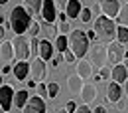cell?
Returning <instances> with one entry per match:
<instances>
[{
  "label": "cell",
  "mask_w": 128,
  "mask_h": 113,
  "mask_svg": "<svg viewBox=\"0 0 128 113\" xmlns=\"http://www.w3.org/2000/svg\"><path fill=\"white\" fill-rule=\"evenodd\" d=\"M93 30L96 32L98 40L102 42H114L116 40V32H118V24L112 20V18H106V16H96L95 18V24H93Z\"/></svg>",
  "instance_id": "6da1fadb"
},
{
  "label": "cell",
  "mask_w": 128,
  "mask_h": 113,
  "mask_svg": "<svg viewBox=\"0 0 128 113\" xmlns=\"http://www.w3.org/2000/svg\"><path fill=\"white\" fill-rule=\"evenodd\" d=\"M30 24H32V16L28 14V10L24 6L12 8V12H10V28L14 30L16 36H24L28 32Z\"/></svg>",
  "instance_id": "7a4b0ae2"
},
{
  "label": "cell",
  "mask_w": 128,
  "mask_h": 113,
  "mask_svg": "<svg viewBox=\"0 0 128 113\" xmlns=\"http://www.w3.org/2000/svg\"><path fill=\"white\" fill-rule=\"evenodd\" d=\"M67 38H69V50L75 54V58L77 60H85V56L89 54V38H87V32L73 30Z\"/></svg>",
  "instance_id": "3957f363"
},
{
  "label": "cell",
  "mask_w": 128,
  "mask_h": 113,
  "mask_svg": "<svg viewBox=\"0 0 128 113\" xmlns=\"http://www.w3.org/2000/svg\"><path fill=\"white\" fill-rule=\"evenodd\" d=\"M12 46H14V58H16V62H28V58L32 56L30 40L26 36H14Z\"/></svg>",
  "instance_id": "277c9868"
},
{
  "label": "cell",
  "mask_w": 128,
  "mask_h": 113,
  "mask_svg": "<svg viewBox=\"0 0 128 113\" xmlns=\"http://www.w3.org/2000/svg\"><path fill=\"white\" fill-rule=\"evenodd\" d=\"M106 54H108V62L112 65H118L122 64V60L126 58V50H124V44H120V42H110L108 46H106Z\"/></svg>",
  "instance_id": "5b68a950"
},
{
  "label": "cell",
  "mask_w": 128,
  "mask_h": 113,
  "mask_svg": "<svg viewBox=\"0 0 128 113\" xmlns=\"http://www.w3.org/2000/svg\"><path fill=\"white\" fill-rule=\"evenodd\" d=\"M98 8H100V14L102 16L116 20L118 12H120V2L118 0H100L98 2Z\"/></svg>",
  "instance_id": "8992f818"
},
{
  "label": "cell",
  "mask_w": 128,
  "mask_h": 113,
  "mask_svg": "<svg viewBox=\"0 0 128 113\" xmlns=\"http://www.w3.org/2000/svg\"><path fill=\"white\" fill-rule=\"evenodd\" d=\"M14 89L10 87V85H2L0 87V107H2V111H10L12 107H14Z\"/></svg>",
  "instance_id": "52a82bcc"
},
{
  "label": "cell",
  "mask_w": 128,
  "mask_h": 113,
  "mask_svg": "<svg viewBox=\"0 0 128 113\" xmlns=\"http://www.w3.org/2000/svg\"><path fill=\"white\" fill-rule=\"evenodd\" d=\"M42 18L46 24H55L57 20V6H55V0H44V8H42Z\"/></svg>",
  "instance_id": "ba28073f"
},
{
  "label": "cell",
  "mask_w": 128,
  "mask_h": 113,
  "mask_svg": "<svg viewBox=\"0 0 128 113\" xmlns=\"http://www.w3.org/2000/svg\"><path fill=\"white\" fill-rule=\"evenodd\" d=\"M91 52V64L96 65L98 69H102L104 64L108 62V54H106V48H102V46H95L93 50H89Z\"/></svg>",
  "instance_id": "9c48e42d"
},
{
  "label": "cell",
  "mask_w": 128,
  "mask_h": 113,
  "mask_svg": "<svg viewBox=\"0 0 128 113\" xmlns=\"http://www.w3.org/2000/svg\"><path fill=\"white\" fill-rule=\"evenodd\" d=\"M46 78V62L42 58H34L32 62V71H30V80H34L36 83L42 81Z\"/></svg>",
  "instance_id": "30bf717a"
},
{
  "label": "cell",
  "mask_w": 128,
  "mask_h": 113,
  "mask_svg": "<svg viewBox=\"0 0 128 113\" xmlns=\"http://www.w3.org/2000/svg\"><path fill=\"white\" fill-rule=\"evenodd\" d=\"M22 113H46V101L40 95L30 97V101L26 103V107L22 109Z\"/></svg>",
  "instance_id": "8fae6325"
},
{
  "label": "cell",
  "mask_w": 128,
  "mask_h": 113,
  "mask_svg": "<svg viewBox=\"0 0 128 113\" xmlns=\"http://www.w3.org/2000/svg\"><path fill=\"white\" fill-rule=\"evenodd\" d=\"M30 71H32V64H28V62H16V64L12 65V73H14V78L18 81L28 80Z\"/></svg>",
  "instance_id": "7c38bea8"
},
{
  "label": "cell",
  "mask_w": 128,
  "mask_h": 113,
  "mask_svg": "<svg viewBox=\"0 0 128 113\" xmlns=\"http://www.w3.org/2000/svg\"><path fill=\"white\" fill-rule=\"evenodd\" d=\"M14 58V46H12V40H4L0 44V62L2 64H10Z\"/></svg>",
  "instance_id": "4fadbf2b"
},
{
  "label": "cell",
  "mask_w": 128,
  "mask_h": 113,
  "mask_svg": "<svg viewBox=\"0 0 128 113\" xmlns=\"http://www.w3.org/2000/svg\"><path fill=\"white\" fill-rule=\"evenodd\" d=\"M53 56H55V48H53V44L49 42V40H40V58L44 60V62H49V60H53Z\"/></svg>",
  "instance_id": "5bb4252c"
},
{
  "label": "cell",
  "mask_w": 128,
  "mask_h": 113,
  "mask_svg": "<svg viewBox=\"0 0 128 113\" xmlns=\"http://www.w3.org/2000/svg\"><path fill=\"white\" fill-rule=\"evenodd\" d=\"M95 97H96V87L93 85V83H85L83 89H81V101H83V105L93 103Z\"/></svg>",
  "instance_id": "9a60e30c"
},
{
  "label": "cell",
  "mask_w": 128,
  "mask_h": 113,
  "mask_svg": "<svg viewBox=\"0 0 128 113\" xmlns=\"http://www.w3.org/2000/svg\"><path fill=\"white\" fill-rule=\"evenodd\" d=\"M120 95H122L120 83L110 81V83H108V87H106V101H108V103H118V101H120Z\"/></svg>",
  "instance_id": "2e32d148"
},
{
  "label": "cell",
  "mask_w": 128,
  "mask_h": 113,
  "mask_svg": "<svg viewBox=\"0 0 128 113\" xmlns=\"http://www.w3.org/2000/svg\"><path fill=\"white\" fill-rule=\"evenodd\" d=\"M114 83H126L128 80V67L126 65H122V64H118V65H114L112 67V78H110Z\"/></svg>",
  "instance_id": "e0dca14e"
},
{
  "label": "cell",
  "mask_w": 128,
  "mask_h": 113,
  "mask_svg": "<svg viewBox=\"0 0 128 113\" xmlns=\"http://www.w3.org/2000/svg\"><path fill=\"white\" fill-rule=\"evenodd\" d=\"M77 76H81L83 80H89L93 76V64H91V60H79L77 62Z\"/></svg>",
  "instance_id": "ac0fdd59"
},
{
  "label": "cell",
  "mask_w": 128,
  "mask_h": 113,
  "mask_svg": "<svg viewBox=\"0 0 128 113\" xmlns=\"http://www.w3.org/2000/svg\"><path fill=\"white\" fill-rule=\"evenodd\" d=\"M67 83H69V89H71V93H75V95H81V89H83V78L77 76V73H73V76H69L67 78Z\"/></svg>",
  "instance_id": "d6986e66"
},
{
  "label": "cell",
  "mask_w": 128,
  "mask_h": 113,
  "mask_svg": "<svg viewBox=\"0 0 128 113\" xmlns=\"http://www.w3.org/2000/svg\"><path fill=\"white\" fill-rule=\"evenodd\" d=\"M81 10H83V6H81L79 0H69V4H67V10H65V14L69 20H75V18H79Z\"/></svg>",
  "instance_id": "ffe728a7"
},
{
  "label": "cell",
  "mask_w": 128,
  "mask_h": 113,
  "mask_svg": "<svg viewBox=\"0 0 128 113\" xmlns=\"http://www.w3.org/2000/svg\"><path fill=\"white\" fill-rule=\"evenodd\" d=\"M24 4H26V10H28V14H30V16H36V14H40V16H42L44 0H24Z\"/></svg>",
  "instance_id": "44dd1931"
},
{
  "label": "cell",
  "mask_w": 128,
  "mask_h": 113,
  "mask_svg": "<svg viewBox=\"0 0 128 113\" xmlns=\"http://www.w3.org/2000/svg\"><path fill=\"white\" fill-rule=\"evenodd\" d=\"M28 101H30V93H28L26 89H20L16 95H14V107H18V109H24Z\"/></svg>",
  "instance_id": "7402d4cb"
},
{
  "label": "cell",
  "mask_w": 128,
  "mask_h": 113,
  "mask_svg": "<svg viewBox=\"0 0 128 113\" xmlns=\"http://www.w3.org/2000/svg\"><path fill=\"white\" fill-rule=\"evenodd\" d=\"M118 26H124V28H128V4H124V6H120V12H118V16H116V20H114Z\"/></svg>",
  "instance_id": "603a6c76"
},
{
  "label": "cell",
  "mask_w": 128,
  "mask_h": 113,
  "mask_svg": "<svg viewBox=\"0 0 128 113\" xmlns=\"http://www.w3.org/2000/svg\"><path fill=\"white\" fill-rule=\"evenodd\" d=\"M42 32H44V36H48L46 40L51 42V38H55V40H57L59 30H57V26H55V24H46V26H42Z\"/></svg>",
  "instance_id": "cb8c5ba5"
},
{
  "label": "cell",
  "mask_w": 128,
  "mask_h": 113,
  "mask_svg": "<svg viewBox=\"0 0 128 113\" xmlns=\"http://www.w3.org/2000/svg\"><path fill=\"white\" fill-rule=\"evenodd\" d=\"M55 50L57 52H67L69 50V38L67 36H57V40H55Z\"/></svg>",
  "instance_id": "d4e9b609"
},
{
  "label": "cell",
  "mask_w": 128,
  "mask_h": 113,
  "mask_svg": "<svg viewBox=\"0 0 128 113\" xmlns=\"http://www.w3.org/2000/svg\"><path fill=\"white\" fill-rule=\"evenodd\" d=\"M28 34H30L32 38H38V36L42 34V24H40L38 20H32V24H30V28H28Z\"/></svg>",
  "instance_id": "484cf974"
},
{
  "label": "cell",
  "mask_w": 128,
  "mask_h": 113,
  "mask_svg": "<svg viewBox=\"0 0 128 113\" xmlns=\"http://www.w3.org/2000/svg\"><path fill=\"white\" fill-rule=\"evenodd\" d=\"M57 30H59V36H69V34L73 32V30H71V24H69L67 20H61V22L57 24Z\"/></svg>",
  "instance_id": "4316f807"
},
{
  "label": "cell",
  "mask_w": 128,
  "mask_h": 113,
  "mask_svg": "<svg viewBox=\"0 0 128 113\" xmlns=\"http://www.w3.org/2000/svg\"><path fill=\"white\" fill-rule=\"evenodd\" d=\"M116 42H120V44H128V28L118 26V32H116Z\"/></svg>",
  "instance_id": "83f0119b"
},
{
  "label": "cell",
  "mask_w": 128,
  "mask_h": 113,
  "mask_svg": "<svg viewBox=\"0 0 128 113\" xmlns=\"http://www.w3.org/2000/svg\"><path fill=\"white\" fill-rule=\"evenodd\" d=\"M79 20L83 22V24H87V22H91V20H93V10L85 6V8L81 10V14H79Z\"/></svg>",
  "instance_id": "f1b7e54d"
},
{
  "label": "cell",
  "mask_w": 128,
  "mask_h": 113,
  "mask_svg": "<svg viewBox=\"0 0 128 113\" xmlns=\"http://www.w3.org/2000/svg\"><path fill=\"white\" fill-rule=\"evenodd\" d=\"M57 93H59V85H57L55 81H49V83H48V95H49V99H55Z\"/></svg>",
  "instance_id": "f546056e"
},
{
  "label": "cell",
  "mask_w": 128,
  "mask_h": 113,
  "mask_svg": "<svg viewBox=\"0 0 128 113\" xmlns=\"http://www.w3.org/2000/svg\"><path fill=\"white\" fill-rule=\"evenodd\" d=\"M30 46H32V54L40 58V40L38 38H30Z\"/></svg>",
  "instance_id": "4dcf8cb0"
},
{
  "label": "cell",
  "mask_w": 128,
  "mask_h": 113,
  "mask_svg": "<svg viewBox=\"0 0 128 113\" xmlns=\"http://www.w3.org/2000/svg\"><path fill=\"white\" fill-rule=\"evenodd\" d=\"M61 58H63L67 64H73V62H77V58H75V54L71 52V50H67V52H63L61 54Z\"/></svg>",
  "instance_id": "1f68e13d"
},
{
  "label": "cell",
  "mask_w": 128,
  "mask_h": 113,
  "mask_svg": "<svg viewBox=\"0 0 128 113\" xmlns=\"http://www.w3.org/2000/svg\"><path fill=\"white\" fill-rule=\"evenodd\" d=\"M38 93H40L42 99H44V97L49 99V95H48V85H46V83H38Z\"/></svg>",
  "instance_id": "d6a6232c"
},
{
  "label": "cell",
  "mask_w": 128,
  "mask_h": 113,
  "mask_svg": "<svg viewBox=\"0 0 128 113\" xmlns=\"http://www.w3.org/2000/svg\"><path fill=\"white\" fill-rule=\"evenodd\" d=\"M98 76H100L102 80H110V78H112V69L108 67V65H104V67L100 69V73H98Z\"/></svg>",
  "instance_id": "836d02e7"
},
{
  "label": "cell",
  "mask_w": 128,
  "mask_h": 113,
  "mask_svg": "<svg viewBox=\"0 0 128 113\" xmlns=\"http://www.w3.org/2000/svg\"><path fill=\"white\" fill-rule=\"evenodd\" d=\"M77 107H79V105H77L75 101H67V103H65V113H75Z\"/></svg>",
  "instance_id": "e575fe53"
},
{
  "label": "cell",
  "mask_w": 128,
  "mask_h": 113,
  "mask_svg": "<svg viewBox=\"0 0 128 113\" xmlns=\"http://www.w3.org/2000/svg\"><path fill=\"white\" fill-rule=\"evenodd\" d=\"M67 4H69V0H55V6H57L61 12H65V10H67Z\"/></svg>",
  "instance_id": "d590c367"
},
{
  "label": "cell",
  "mask_w": 128,
  "mask_h": 113,
  "mask_svg": "<svg viewBox=\"0 0 128 113\" xmlns=\"http://www.w3.org/2000/svg\"><path fill=\"white\" fill-rule=\"evenodd\" d=\"M87 38H89V42H96V40H98V36H96L95 30H89V32H87Z\"/></svg>",
  "instance_id": "8d00e7d4"
},
{
  "label": "cell",
  "mask_w": 128,
  "mask_h": 113,
  "mask_svg": "<svg viewBox=\"0 0 128 113\" xmlns=\"http://www.w3.org/2000/svg\"><path fill=\"white\" fill-rule=\"evenodd\" d=\"M75 113H93V109H89V105H79Z\"/></svg>",
  "instance_id": "74e56055"
},
{
  "label": "cell",
  "mask_w": 128,
  "mask_h": 113,
  "mask_svg": "<svg viewBox=\"0 0 128 113\" xmlns=\"http://www.w3.org/2000/svg\"><path fill=\"white\" fill-rule=\"evenodd\" d=\"M93 113H106V109H104V105H96L93 109Z\"/></svg>",
  "instance_id": "f35d334b"
},
{
  "label": "cell",
  "mask_w": 128,
  "mask_h": 113,
  "mask_svg": "<svg viewBox=\"0 0 128 113\" xmlns=\"http://www.w3.org/2000/svg\"><path fill=\"white\" fill-rule=\"evenodd\" d=\"M4 36H6V28H4L2 24H0V44L4 42Z\"/></svg>",
  "instance_id": "ab89813d"
},
{
  "label": "cell",
  "mask_w": 128,
  "mask_h": 113,
  "mask_svg": "<svg viewBox=\"0 0 128 113\" xmlns=\"http://www.w3.org/2000/svg\"><path fill=\"white\" fill-rule=\"evenodd\" d=\"M59 64H61V58H53L51 60V67H59Z\"/></svg>",
  "instance_id": "60d3db41"
},
{
  "label": "cell",
  "mask_w": 128,
  "mask_h": 113,
  "mask_svg": "<svg viewBox=\"0 0 128 113\" xmlns=\"http://www.w3.org/2000/svg\"><path fill=\"white\" fill-rule=\"evenodd\" d=\"M26 85H28L30 89H34V87H38V83H36L34 80H28V81H26Z\"/></svg>",
  "instance_id": "b9f144b4"
},
{
  "label": "cell",
  "mask_w": 128,
  "mask_h": 113,
  "mask_svg": "<svg viewBox=\"0 0 128 113\" xmlns=\"http://www.w3.org/2000/svg\"><path fill=\"white\" fill-rule=\"evenodd\" d=\"M10 71H12V67H10V65H4V67H2V73H4V76H6V73H10Z\"/></svg>",
  "instance_id": "7bdbcfd3"
},
{
  "label": "cell",
  "mask_w": 128,
  "mask_h": 113,
  "mask_svg": "<svg viewBox=\"0 0 128 113\" xmlns=\"http://www.w3.org/2000/svg\"><path fill=\"white\" fill-rule=\"evenodd\" d=\"M116 107H118V109H124V107H126V103H124V101H122V99H120V101H118V103H116Z\"/></svg>",
  "instance_id": "ee69618b"
},
{
  "label": "cell",
  "mask_w": 128,
  "mask_h": 113,
  "mask_svg": "<svg viewBox=\"0 0 128 113\" xmlns=\"http://www.w3.org/2000/svg\"><path fill=\"white\" fill-rule=\"evenodd\" d=\"M124 89H126V97H128V80H126V83H124Z\"/></svg>",
  "instance_id": "f6af8a7d"
},
{
  "label": "cell",
  "mask_w": 128,
  "mask_h": 113,
  "mask_svg": "<svg viewBox=\"0 0 128 113\" xmlns=\"http://www.w3.org/2000/svg\"><path fill=\"white\" fill-rule=\"evenodd\" d=\"M6 2H8V0H0V6H4V4H6Z\"/></svg>",
  "instance_id": "bcb514c9"
},
{
  "label": "cell",
  "mask_w": 128,
  "mask_h": 113,
  "mask_svg": "<svg viewBox=\"0 0 128 113\" xmlns=\"http://www.w3.org/2000/svg\"><path fill=\"white\" fill-rule=\"evenodd\" d=\"M0 87H2V73H0Z\"/></svg>",
  "instance_id": "7dc6e473"
},
{
  "label": "cell",
  "mask_w": 128,
  "mask_h": 113,
  "mask_svg": "<svg viewBox=\"0 0 128 113\" xmlns=\"http://www.w3.org/2000/svg\"><path fill=\"white\" fill-rule=\"evenodd\" d=\"M0 113H2V107H0Z\"/></svg>",
  "instance_id": "c3c4849f"
},
{
  "label": "cell",
  "mask_w": 128,
  "mask_h": 113,
  "mask_svg": "<svg viewBox=\"0 0 128 113\" xmlns=\"http://www.w3.org/2000/svg\"><path fill=\"white\" fill-rule=\"evenodd\" d=\"M126 4H128V0H126Z\"/></svg>",
  "instance_id": "681fc988"
}]
</instances>
